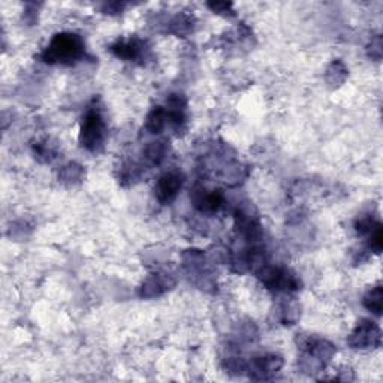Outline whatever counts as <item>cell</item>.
I'll use <instances>...</instances> for the list:
<instances>
[{
  "instance_id": "cell-21",
  "label": "cell",
  "mask_w": 383,
  "mask_h": 383,
  "mask_svg": "<svg viewBox=\"0 0 383 383\" xmlns=\"http://www.w3.org/2000/svg\"><path fill=\"white\" fill-rule=\"evenodd\" d=\"M33 155L40 164H50L51 160L56 159L57 153L51 144H48L46 141H37L33 144Z\"/></svg>"
},
{
  "instance_id": "cell-10",
  "label": "cell",
  "mask_w": 383,
  "mask_h": 383,
  "mask_svg": "<svg viewBox=\"0 0 383 383\" xmlns=\"http://www.w3.org/2000/svg\"><path fill=\"white\" fill-rule=\"evenodd\" d=\"M283 358L270 353V355H262L253 358L250 362H247V375L253 380H270L277 373L283 368Z\"/></svg>"
},
{
  "instance_id": "cell-26",
  "label": "cell",
  "mask_w": 383,
  "mask_h": 383,
  "mask_svg": "<svg viewBox=\"0 0 383 383\" xmlns=\"http://www.w3.org/2000/svg\"><path fill=\"white\" fill-rule=\"evenodd\" d=\"M128 6V3L124 2H110V3H103L102 5V12L103 14H110V15H114V14H121L123 9Z\"/></svg>"
},
{
  "instance_id": "cell-5",
  "label": "cell",
  "mask_w": 383,
  "mask_h": 383,
  "mask_svg": "<svg viewBox=\"0 0 383 383\" xmlns=\"http://www.w3.org/2000/svg\"><path fill=\"white\" fill-rule=\"evenodd\" d=\"M234 220L238 234L241 235L247 243L256 244L257 241H261L264 235L262 223L252 207L238 205L234 212Z\"/></svg>"
},
{
  "instance_id": "cell-6",
  "label": "cell",
  "mask_w": 383,
  "mask_h": 383,
  "mask_svg": "<svg viewBox=\"0 0 383 383\" xmlns=\"http://www.w3.org/2000/svg\"><path fill=\"white\" fill-rule=\"evenodd\" d=\"M108 50L124 62H133L144 65L148 57V45L147 42L141 40L138 36H129V37H121L116 42L110 45Z\"/></svg>"
},
{
  "instance_id": "cell-22",
  "label": "cell",
  "mask_w": 383,
  "mask_h": 383,
  "mask_svg": "<svg viewBox=\"0 0 383 383\" xmlns=\"http://www.w3.org/2000/svg\"><path fill=\"white\" fill-rule=\"evenodd\" d=\"M367 252L375 253V255H380L383 250V228L382 223L377 222L376 226L371 229L370 234L367 235Z\"/></svg>"
},
{
  "instance_id": "cell-1",
  "label": "cell",
  "mask_w": 383,
  "mask_h": 383,
  "mask_svg": "<svg viewBox=\"0 0 383 383\" xmlns=\"http://www.w3.org/2000/svg\"><path fill=\"white\" fill-rule=\"evenodd\" d=\"M85 57V45L83 37L72 32L56 33L50 44L40 54V59L46 65L74 66Z\"/></svg>"
},
{
  "instance_id": "cell-23",
  "label": "cell",
  "mask_w": 383,
  "mask_h": 383,
  "mask_svg": "<svg viewBox=\"0 0 383 383\" xmlns=\"http://www.w3.org/2000/svg\"><path fill=\"white\" fill-rule=\"evenodd\" d=\"M377 222L379 220H375V217H373L371 214L361 216L357 219V222H355V231L358 235H368L371 229L376 226Z\"/></svg>"
},
{
  "instance_id": "cell-25",
  "label": "cell",
  "mask_w": 383,
  "mask_h": 383,
  "mask_svg": "<svg viewBox=\"0 0 383 383\" xmlns=\"http://www.w3.org/2000/svg\"><path fill=\"white\" fill-rule=\"evenodd\" d=\"M207 6L212 9L214 14H220V15H225V17L235 15L231 2H210V3H207Z\"/></svg>"
},
{
  "instance_id": "cell-9",
  "label": "cell",
  "mask_w": 383,
  "mask_h": 383,
  "mask_svg": "<svg viewBox=\"0 0 383 383\" xmlns=\"http://www.w3.org/2000/svg\"><path fill=\"white\" fill-rule=\"evenodd\" d=\"M183 185V172H180L178 169H171L158 178L155 185V196L162 205H168L178 196Z\"/></svg>"
},
{
  "instance_id": "cell-16",
  "label": "cell",
  "mask_w": 383,
  "mask_h": 383,
  "mask_svg": "<svg viewBox=\"0 0 383 383\" xmlns=\"http://www.w3.org/2000/svg\"><path fill=\"white\" fill-rule=\"evenodd\" d=\"M300 305L293 298H283L277 307V319L283 325H293L300 319Z\"/></svg>"
},
{
  "instance_id": "cell-7",
  "label": "cell",
  "mask_w": 383,
  "mask_h": 383,
  "mask_svg": "<svg viewBox=\"0 0 383 383\" xmlns=\"http://www.w3.org/2000/svg\"><path fill=\"white\" fill-rule=\"evenodd\" d=\"M348 344L352 349L367 350L377 349L382 344V331L379 325L368 319H362L348 339Z\"/></svg>"
},
{
  "instance_id": "cell-17",
  "label": "cell",
  "mask_w": 383,
  "mask_h": 383,
  "mask_svg": "<svg viewBox=\"0 0 383 383\" xmlns=\"http://www.w3.org/2000/svg\"><path fill=\"white\" fill-rule=\"evenodd\" d=\"M85 177V171L81 165L75 164V162H69L60 168L59 171V181L66 186H75L80 185Z\"/></svg>"
},
{
  "instance_id": "cell-12",
  "label": "cell",
  "mask_w": 383,
  "mask_h": 383,
  "mask_svg": "<svg viewBox=\"0 0 383 383\" xmlns=\"http://www.w3.org/2000/svg\"><path fill=\"white\" fill-rule=\"evenodd\" d=\"M190 199L203 213H217L225 205V195L222 190H207L203 186H196L192 190Z\"/></svg>"
},
{
  "instance_id": "cell-20",
  "label": "cell",
  "mask_w": 383,
  "mask_h": 383,
  "mask_svg": "<svg viewBox=\"0 0 383 383\" xmlns=\"http://www.w3.org/2000/svg\"><path fill=\"white\" fill-rule=\"evenodd\" d=\"M167 114L164 107H155L146 119V130L151 135H156V133H160L167 126Z\"/></svg>"
},
{
  "instance_id": "cell-2",
  "label": "cell",
  "mask_w": 383,
  "mask_h": 383,
  "mask_svg": "<svg viewBox=\"0 0 383 383\" xmlns=\"http://www.w3.org/2000/svg\"><path fill=\"white\" fill-rule=\"evenodd\" d=\"M108 138V126L99 107H89L85 111L81 129H80V146L89 153H101Z\"/></svg>"
},
{
  "instance_id": "cell-11",
  "label": "cell",
  "mask_w": 383,
  "mask_h": 383,
  "mask_svg": "<svg viewBox=\"0 0 383 383\" xmlns=\"http://www.w3.org/2000/svg\"><path fill=\"white\" fill-rule=\"evenodd\" d=\"M165 114H167V121L171 124V128L174 129L177 133L185 132L187 128V99L185 94L181 93H172L169 94V98L167 99V107Z\"/></svg>"
},
{
  "instance_id": "cell-14",
  "label": "cell",
  "mask_w": 383,
  "mask_h": 383,
  "mask_svg": "<svg viewBox=\"0 0 383 383\" xmlns=\"http://www.w3.org/2000/svg\"><path fill=\"white\" fill-rule=\"evenodd\" d=\"M168 155V142L167 141H155L148 142L142 151L144 162L147 167H159L165 160Z\"/></svg>"
},
{
  "instance_id": "cell-24",
  "label": "cell",
  "mask_w": 383,
  "mask_h": 383,
  "mask_svg": "<svg viewBox=\"0 0 383 383\" xmlns=\"http://www.w3.org/2000/svg\"><path fill=\"white\" fill-rule=\"evenodd\" d=\"M367 54L370 59L379 62L382 59V36L377 35L371 40V42L367 46Z\"/></svg>"
},
{
  "instance_id": "cell-8",
  "label": "cell",
  "mask_w": 383,
  "mask_h": 383,
  "mask_svg": "<svg viewBox=\"0 0 383 383\" xmlns=\"http://www.w3.org/2000/svg\"><path fill=\"white\" fill-rule=\"evenodd\" d=\"M183 266L192 282L198 284L201 289L214 286L212 279L213 274L210 273L205 262V255L201 250H187L183 255Z\"/></svg>"
},
{
  "instance_id": "cell-18",
  "label": "cell",
  "mask_w": 383,
  "mask_h": 383,
  "mask_svg": "<svg viewBox=\"0 0 383 383\" xmlns=\"http://www.w3.org/2000/svg\"><path fill=\"white\" fill-rule=\"evenodd\" d=\"M349 75V71L341 60H334L327 69V74H325V80H327L328 85L332 89H337L340 85L346 81Z\"/></svg>"
},
{
  "instance_id": "cell-13",
  "label": "cell",
  "mask_w": 383,
  "mask_h": 383,
  "mask_svg": "<svg viewBox=\"0 0 383 383\" xmlns=\"http://www.w3.org/2000/svg\"><path fill=\"white\" fill-rule=\"evenodd\" d=\"M174 286H176V280L172 279L171 274L153 273L142 282L139 287V296L146 300L158 298V296H162L168 291H171Z\"/></svg>"
},
{
  "instance_id": "cell-19",
  "label": "cell",
  "mask_w": 383,
  "mask_h": 383,
  "mask_svg": "<svg viewBox=\"0 0 383 383\" xmlns=\"http://www.w3.org/2000/svg\"><path fill=\"white\" fill-rule=\"evenodd\" d=\"M362 305L366 307L368 312H371L375 316H382L383 310V287L377 284L376 287H373L362 298Z\"/></svg>"
},
{
  "instance_id": "cell-15",
  "label": "cell",
  "mask_w": 383,
  "mask_h": 383,
  "mask_svg": "<svg viewBox=\"0 0 383 383\" xmlns=\"http://www.w3.org/2000/svg\"><path fill=\"white\" fill-rule=\"evenodd\" d=\"M195 18L189 14H177L169 18L167 24V32L177 35V36H186L190 32H194Z\"/></svg>"
},
{
  "instance_id": "cell-4",
  "label": "cell",
  "mask_w": 383,
  "mask_h": 383,
  "mask_svg": "<svg viewBox=\"0 0 383 383\" xmlns=\"http://www.w3.org/2000/svg\"><path fill=\"white\" fill-rule=\"evenodd\" d=\"M256 274L265 289L271 292L289 295L301 289L300 277L286 266L262 265Z\"/></svg>"
},
{
  "instance_id": "cell-3",
  "label": "cell",
  "mask_w": 383,
  "mask_h": 383,
  "mask_svg": "<svg viewBox=\"0 0 383 383\" xmlns=\"http://www.w3.org/2000/svg\"><path fill=\"white\" fill-rule=\"evenodd\" d=\"M300 349L303 353L300 358V367L304 373L322 371L337 353V348L331 341L319 337L303 339Z\"/></svg>"
}]
</instances>
